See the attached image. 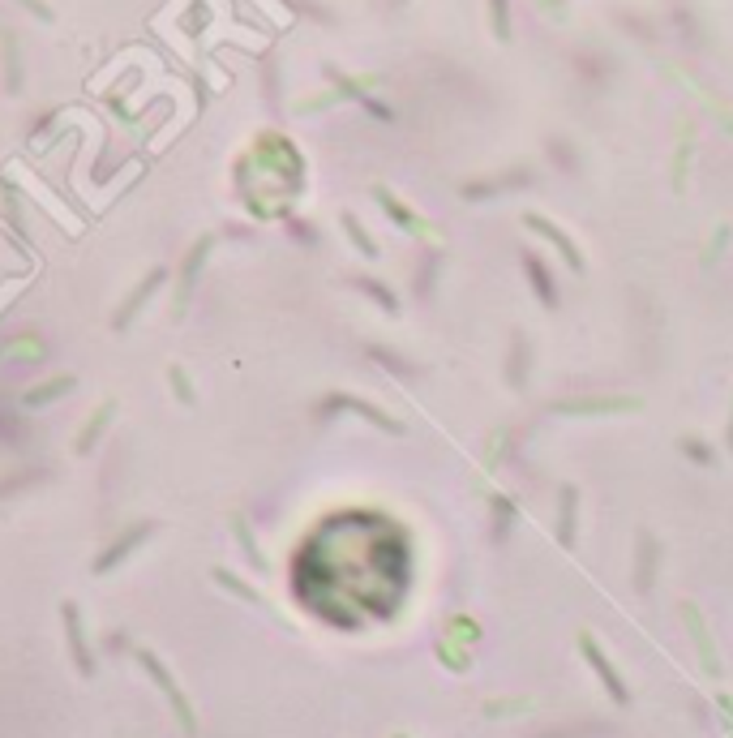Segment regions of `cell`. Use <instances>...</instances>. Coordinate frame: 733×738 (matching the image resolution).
Wrapping results in <instances>:
<instances>
[{
    "label": "cell",
    "mask_w": 733,
    "mask_h": 738,
    "mask_svg": "<svg viewBox=\"0 0 733 738\" xmlns=\"http://www.w3.org/2000/svg\"><path fill=\"white\" fill-rule=\"evenodd\" d=\"M163 279H168V270H163V267H155V270H151V275H146V284H141L138 292H133V297H129L125 305L116 310V327H129V318H133V313H138L141 305H146V300L155 297V292H159V284H163Z\"/></svg>",
    "instance_id": "6da1fadb"
},
{
    "label": "cell",
    "mask_w": 733,
    "mask_h": 738,
    "mask_svg": "<svg viewBox=\"0 0 733 738\" xmlns=\"http://www.w3.org/2000/svg\"><path fill=\"white\" fill-rule=\"evenodd\" d=\"M141 661H146V669H151V674H155V679H159V687L168 691V700H172V704H176V712H181V722L189 725V730H194V717H189V704H184V700H181V691H176V682H172L168 674H163V666H159V661H155V657H151V653H141Z\"/></svg>",
    "instance_id": "7a4b0ae2"
},
{
    "label": "cell",
    "mask_w": 733,
    "mask_h": 738,
    "mask_svg": "<svg viewBox=\"0 0 733 738\" xmlns=\"http://www.w3.org/2000/svg\"><path fill=\"white\" fill-rule=\"evenodd\" d=\"M65 391H73V378H69V374H65V378H52V383H43L39 391H30V395H26V408H43V404L60 399Z\"/></svg>",
    "instance_id": "3957f363"
},
{
    "label": "cell",
    "mask_w": 733,
    "mask_h": 738,
    "mask_svg": "<svg viewBox=\"0 0 733 738\" xmlns=\"http://www.w3.org/2000/svg\"><path fill=\"white\" fill-rule=\"evenodd\" d=\"M583 653H588V661H592V666H596V669H601V679H605V682H609V691H613V696H618V700H626V691H622V682H618V674H613V669H609L605 653H601V648H592V639H583Z\"/></svg>",
    "instance_id": "277c9868"
},
{
    "label": "cell",
    "mask_w": 733,
    "mask_h": 738,
    "mask_svg": "<svg viewBox=\"0 0 733 738\" xmlns=\"http://www.w3.org/2000/svg\"><path fill=\"white\" fill-rule=\"evenodd\" d=\"M146 532H151V524H141L138 532H129V537H120V541H116V545H112V550H108V554H103V558H99V563H95V571H108V567H112V563H116V558H120V554H129V550H133V545H138V541L146 537Z\"/></svg>",
    "instance_id": "5b68a950"
},
{
    "label": "cell",
    "mask_w": 733,
    "mask_h": 738,
    "mask_svg": "<svg viewBox=\"0 0 733 738\" xmlns=\"http://www.w3.org/2000/svg\"><path fill=\"white\" fill-rule=\"evenodd\" d=\"M112 412H116V404H103V408L95 412V421H90V429H86V434H82V442H78V451H90V447H95V434H103V421H108Z\"/></svg>",
    "instance_id": "8992f818"
},
{
    "label": "cell",
    "mask_w": 733,
    "mask_h": 738,
    "mask_svg": "<svg viewBox=\"0 0 733 738\" xmlns=\"http://www.w3.org/2000/svg\"><path fill=\"white\" fill-rule=\"evenodd\" d=\"M65 618H69V639H73V653H78V666L90 669V657H86V648H82V631H78V610L65 606Z\"/></svg>",
    "instance_id": "52a82bcc"
},
{
    "label": "cell",
    "mask_w": 733,
    "mask_h": 738,
    "mask_svg": "<svg viewBox=\"0 0 733 738\" xmlns=\"http://www.w3.org/2000/svg\"><path fill=\"white\" fill-rule=\"evenodd\" d=\"M172 383H176V395H181L184 404L194 399V391H189V383H184V369H172Z\"/></svg>",
    "instance_id": "ba28073f"
}]
</instances>
